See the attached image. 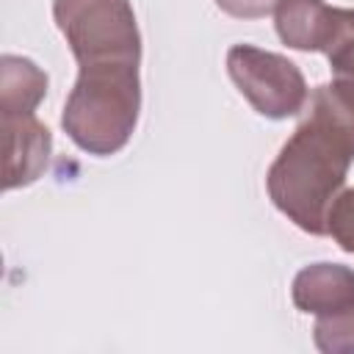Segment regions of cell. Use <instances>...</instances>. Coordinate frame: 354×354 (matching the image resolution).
Segmentation results:
<instances>
[{
    "mask_svg": "<svg viewBox=\"0 0 354 354\" xmlns=\"http://www.w3.org/2000/svg\"><path fill=\"white\" fill-rule=\"evenodd\" d=\"M332 6L324 0H279L274 8V25L279 39L301 53H321Z\"/></svg>",
    "mask_w": 354,
    "mask_h": 354,
    "instance_id": "cell-6",
    "label": "cell"
},
{
    "mask_svg": "<svg viewBox=\"0 0 354 354\" xmlns=\"http://www.w3.org/2000/svg\"><path fill=\"white\" fill-rule=\"evenodd\" d=\"M326 235H332L343 252L354 254V188H346L335 196L326 213Z\"/></svg>",
    "mask_w": 354,
    "mask_h": 354,
    "instance_id": "cell-9",
    "label": "cell"
},
{
    "mask_svg": "<svg viewBox=\"0 0 354 354\" xmlns=\"http://www.w3.org/2000/svg\"><path fill=\"white\" fill-rule=\"evenodd\" d=\"M279 0H216V6L235 19H260L277 8Z\"/></svg>",
    "mask_w": 354,
    "mask_h": 354,
    "instance_id": "cell-10",
    "label": "cell"
},
{
    "mask_svg": "<svg viewBox=\"0 0 354 354\" xmlns=\"http://www.w3.org/2000/svg\"><path fill=\"white\" fill-rule=\"evenodd\" d=\"M6 133V191L36 183L53 152V136L36 113H0Z\"/></svg>",
    "mask_w": 354,
    "mask_h": 354,
    "instance_id": "cell-5",
    "label": "cell"
},
{
    "mask_svg": "<svg viewBox=\"0 0 354 354\" xmlns=\"http://www.w3.org/2000/svg\"><path fill=\"white\" fill-rule=\"evenodd\" d=\"M227 72L246 102L266 119L296 116L310 100L301 69L279 53L254 44H232L227 50Z\"/></svg>",
    "mask_w": 354,
    "mask_h": 354,
    "instance_id": "cell-4",
    "label": "cell"
},
{
    "mask_svg": "<svg viewBox=\"0 0 354 354\" xmlns=\"http://www.w3.org/2000/svg\"><path fill=\"white\" fill-rule=\"evenodd\" d=\"M321 53L329 58L332 88L354 105V8H335L321 44Z\"/></svg>",
    "mask_w": 354,
    "mask_h": 354,
    "instance_id": "cell-8",
    "label": "cell"
},
{
    "mask_svg": "<svg viewBox=\"0 0 354 354\" xmlns=\"http://www.w3.org/2000/svg\"><path fill=\"white\" fill-rule=\"evenodd\" d=\"M290 299L315 315L313 343L324 354H354V271L340 263H313L293 277Z\"/></svg>",
    "mask_w": 354,
    "mask_h": 354,
    "instance_id": "cell-3",
    "label": "cell"
},
{
    "mask_svg": "<svg viewBox=\"0 0 354 354\" xmlns=\"http://www.w3.org/2000/svg\"><path fill=\"white\" fill-rule=\"evenodd\" d=\"M354 163V105L329 83L310 94L307 116L268 166L274 207L310 235H326V213Z\"/></svg>",
    "mask_w": 354,
    "mask_h": 354,
    "instance_id": "cell-2",
    "label": "cell"
},
{
    "mask_svg": "<svg viewBox=\"0 0 354 354\" xmlns=\"http://www.w3.org/2000/svg\"><path fill=\"white\" fill-rule=\"evenodd\" d=\"M77 80L61 113L72 144L108 158L127 147L141 111V33L133 0H53Z\"/></svg>",
    "mask_w": 354,
    "mask_h": 354,
    "instance_id": "cell-1",
    "label": "cell"
},
{
    "mask_svg": "<svg viewBox=\"0 0 354 354\" xmlns=\"http://www.w3.org/2000/svg\"><path fill=\"white\" fill-rule=\"evenodd\" d=\"M47 94V75L30 58H0V113H36Z\"/></svg>",
    "mask_w": 354,
    "mask_h": 354,
    "instance_id": "cell-7",
    "label": "cell"
}]
</instances>
